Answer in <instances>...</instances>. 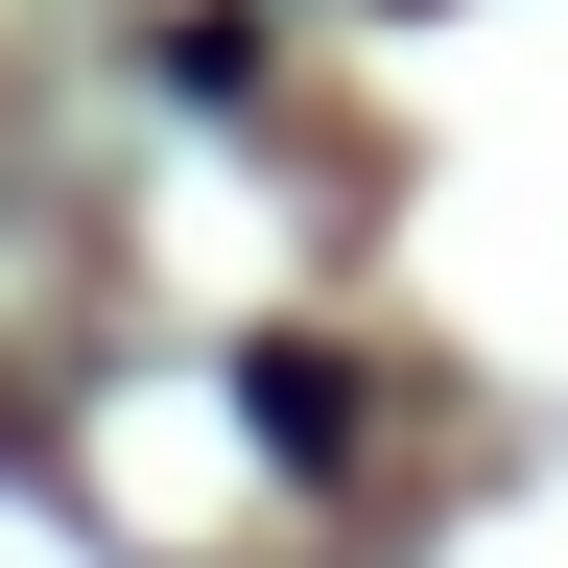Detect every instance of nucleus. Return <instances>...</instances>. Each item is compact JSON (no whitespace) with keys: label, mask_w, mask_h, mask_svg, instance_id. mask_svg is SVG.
I'll return each mask as SVG.
<instances>
[{"label":"nucleus","mask_w":568,"mask_h":568,"mask_svg":"<svg viewBox=\"0 0 568 568\" xmlns=\"http://www.w3.org/2000/svg\"><path fill=\"white\" fill-rule=\"evenodd\" d=\"M237 379H261V450H284V474H355V355L284 332V355H237Z\"/></svg>","instance_id":"obj_1"}]
</instances>
